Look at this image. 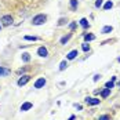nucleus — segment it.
Here are the masks:
<instances>
[{"label": "nucleus", "instance_id": "nucleus-13", "mask_svg": "<svg viewBox=\"0 0 120 120\" xmlns=\"http://www.w3.org/2000/svg\"><path fill=\"white\" fill-rule=\"evenodd\" d=\"M109 94H110V90H109V88H106V87H105V90H102V93H101L102 98H106Z\"/></svg>", "mask_w": 120, "mask_h": 120}, {"label": "nucleus", "instance_id": "nucleus-22", "mask_svg": "<svg viewBox=\"0 0 120 120\" xmlns=\"http://www.w3.org/2000/svg\"><path fill=\"white\" fill-rule=\"evenodd\" d=\"M82 48H83V51H86V52H87V51H88V50H90V46H88V44H87V43H84L83 46H82Z\"/></svg>", "mask_w": 120, "mask_h": 120}, {"label": "nucleus", "instance_id": "nucleus-10", "mask_svg": "<svg viewBox=\"0 0 120 120\" xmlns=\"http://www.w3.org/2000/svg\"><path fill=\"white\" fill-rule=\"evenodd\" d=\"M115 82H116V77L113 76V77H112V80H110V82H108V83L105 84V87H106V88H109V90H110V88H113V86H115Z\"/></svg>", "mask_w": 120, "mask_h": 120}, {"label": "nucleus", "instance_id": "nucleus-29", "mask_svg": "<svg viewBox=\"0 0 120 120\" xmlns=\"http://www.w3.org/2000/svg\"><path fill=\"white\" fill-rule=\"evenodd\" d=\"M117 61H119V62H120V57H119V58H117Z\"/></svg>", "mask_w": 120, "mask_h": 120}, {"label": "nucleus", "instance_id": "nucleus-2", "mask_svg": "<svg viewBox=\"0 0 120 120\" xmlns=\"http://www.w3.org/2000/svg\"><path fill=\"white\" fill-rule=\"evenodd\" d=\"M1 24L3 26H10L12 24V17L11 15H4V17H1Z\"/></svg>", "mask_w": 120, "mask_h": 120}, {"label": "nucleus", "instance_id": "nucleus-12", "mask_svg": "<svg viewBox=\"0 0 120 120\" xmlns=\"http://www.w3.org/2000/svg\"><path fill=\"white\" fill-rule=\"evenodd\" d=\"M94 39H95V36H94V35H91V33L84 35V40H86V41H91V40H94Z\"/></svg>", "mask_w": 120, "mask_h": 120}, {"label": "nucleus", "instance_id": "nucleus-25", "mask_svg": "<svg viewBox=\"0 0 120 120\" xmlns=\"http://www.w3.org/2000/svg\"><path fill=\"white\" fill-rule=\"evenodd\" d=\"M75 28H76V24H75V22H72V24L69 25V29H71V30H73Z\"/></svg>", "mask_w": 120, "mask_h": 120}, {"label": "nucleus", "instance_id": "nucleus-6", "mask_svg": "<svg viewBox=\"0 0 120 120\" xmlns=\"http://www.w3.org/2000/svg\"><path fill=\"white\" fill-rule=\"evenodd\" d=\"M33 108V104L32 102H25V104H22L21 105V110L22 112H26V110H29V109Z\"/></svg>", "mask_w": 120, "mask_h": 120}, {"label": "nucleus", "instance_id": "nucleus-5", "mask_svg": "<svg viewBox=\"0 0 120 120\" xmlns=\"http://www.w3.org/2000/svg\"><path fill=\"white\" fill-rule=\"evenodd\" d=\"M84 101H86L87 105H98L99 104V99L98 98H90V97H87Z\"/></svg>", "mask_w": 120, "mask_h": 120}, {"label": "nucleus", "instance_id": "nucleus-15", "mask_svg": "<svg viewBox=\"0 0 120 120\" xmlns=\"http://www.w3.org/2000/svg\"><path fill=\"white\" fill-rule=\"evenodd\" d=\"M66 68H68V62L66 61H62L60 64V71H65Z\"/></svg>", "mask_w": 120, "mask_h": 120}, {"label": "nucleus", "instance_id": "nucleus-23", "mask_svg": "<svg viewBox=\"0 0 120 120\" xmlns=\"http://www.w3.org/2000/svg\"><path fill=\"white\" fill-rule=\"evenodd\" d=\"M65 22H66V19H65V18H61L60 21H58V26H62V25H65Z\"/></svg>", "mask_w": 120, "mask_h": 120}, {"label": "nucleus", "instance_id": "nucleus-30", "mask_svg": "<svg viewBox=\"0 0 120 120\" xmlns=\"http://www.w3.org/2000/svg\"><path fill=\"white\" fill-rule=\"evenodd\" d=\"M0 30H1V25H0Z\"/></svg>", "mask_w": 120, "mask_h": 120}, {"label": "nucleus", "instance_id": "nucleus-27", "mask_svg": "<svg viewBox=\"0 0 120 120\" xmlns=\"http://www.w3.org/2000/svg\"><path fill=\"white\" fill-rule=\"evenodd\" d=\"M75 108H77L79 110H80V109H82V105H79V104H75Z\"/></svg>", "mask_w": 120, "mask_h": 120}, {"label": "nucleus", "instance_id": "nucleus-31", "mask_svg": "<svg viewBox=\"0 0 120 120\" xmlns=\"http://www.w3.org/2000/svg\"><path fill=\"white\" fill-rule=\"evenodd\" d=\"M119 87H120V83H119Z\"/></svg>", "mask_w": 120, "mask_h": 120}, {"label": "nucleus", "instance_id": "nucleus-24", "mask_svg": "<svg viewBox=\"0 0 120 120\" xmlns=\"http://www.w3.org/2000/svg\"><path fill=\"white\" fill-rule=\"evenodd\" d=\"M98 120H109V116H106V115H104V116H99V119Z\"/></svg>", "mask_w": 120, "mask_h": 120}, {"label": "nucleus", "instance_id": "nucleus-17", "mask_svg": "<svg viewBox=\"0 0 120 120\" xmlns=\"http://www.w3.org/2000/svg\"><path fill=\"white\" fill-rule=\"evenodd\" d=\"M71 37H72V35H71V33H69L68 36H64L62 39H61V44H65V43H66V41H68V40H69Z\"/></svg>", "mask_w": 120, "mask_h": 120}, {"label": "nucleus", "instance_id": "nucleus-16", "mask_svg": "<svg viewBox=\"0 0 120 120\" xmlns=\"http://www.w3.org/2000/svg\"><path fill=\"white\" fill-rule=\"evenodd\" d=\"M24 39L28 40V41H37L39 40V37H36V36H25Z\"/></svg>", "mask_w": 120, "mask_h": 120}, {"label": "nucleus", "instance_id": "nucleus-26", "mask_svg": "<svg viewBox=\"0 0 120 120\" xmlns=\"http://www.w3.org/2000/svg\"><path fill=\"white\" fill-rule=\"evenodd\" d=\"M99 79H101V75H95V76H94V82H98Z\"/></svg>", "mask_w": 120, "mask_h": 120}, {"label": "nucleus", "instance_id": "nucleus-7", "mask_svg": "<svg viewBox=\"0 0 120 120\" xmlns=\"http://www.w3.org/2000/svg\"><path fill=\"white\" fill-rule=\"evenodd\" d=\"M37 54L40 55V57H47L48 55V51H47V48L46 47H39V50H37Z\"/></svg>", "mask_w": 120, "mask_h": 120}, {"label": "nucleus", "instance_id": "nucleus-11", "mask_svg": "<svg viewBox=\"0 0 120 120\" xmlns=\"http://www.w3.org/2000/svg\"><path fill=\"white\" fill-rule=\"evenodd\" d=\"M22 61H24V62H29V61H30V54H29V52H24V54H22Z\"/></svg>", "mask_w": 120, "mask_h": 120}, {"label": "nucleus", "instance_id": "nucleus-8", "mask_svg": "<svg viewBox=\"0 0 120 120\" xmlns=\"http://www.w3.org/2000/svg\"><path fill=\"white\" fill-rule=\"evenodd\" d=\"M77 55H79V51H77V50H72V51L66 55V58H68V60H75Z\"/></svg>", "mask_w": 120, "mask_h": 120}, {"label": "nucleus", "instance_id": "nucleus-19", "mask_svg": "<svg viewBox=\"0 0 120 120\" xmlns=\"http://www.w3.org/2000/svg\"><path fill=\"white\" fill-rule=\"evenodd\" d=\"M112 7H113V3H112V1H106V3H105V6H104V8H105V10H110Z\"/></svg>", "mask_w": 120, "mask_h": 120}, {"label": "nucleus", "instance_id": "nucleus-18", "mask_svg": "<svg viewBox=\"0 0 120 120\" xmlns=\"http://www.w3.org/2000/svg\"><path fill=\"white\" fill-rule=\"evenodd\" d=\"M80 25H82L83 28H88V21H87L86 18H82V19H80Z\"/></svg>", "mask_w": 120, "mask_h": 120}, {"label": "nucleus", "instance_id": "nucleus-21", "mask_svg": "<svg viewBox=\"0 0 120 120\" xmlns=\"http://www.w3.org/2000/svg\"><path fill=\"white\" fill-rule=\"evenodd\" d=\"M102 3H104V0H97L95 1V7L97 8H99V7L102 6Z\"/></svg>", "mask_w": 120, "mask_h": 120}, {"label": "nucleus", "instance_id": "nucleus-20", "mask_svg": "<svg viewBox=\"0 0 120 120\" xmlns=\"http://www.w3.org/2000/svg\"><path fill=\"white\" fill-rule=\"evenodd\" d=\"M71 7H72V10L77 8V0H71Z\"/></svg>", "mask_w": 120, "mask_h": 120}, {"label": "nucleus", "instance_id": "nucleus-28", "mask_svg": "<svg viewBox=\"0 0 120 120\" xmlns=\"http://www.w3.org/2000/svg\"><path fill=\"white\" fill-rule=\"evenodd\" d=\"M68 120H75V116H71V117H69Z\"/></svg>", "mask_w": 120, "mask_h": 120}, {"label": "nucleus", "instance_id": "nucleus-9", "mask_svg": "<svg viewBox=\"0 0 120 120\" xmlns=\"http://www.w3.org/2000/svg\"><path fill=\"white\" fill-rule=\"evenodd\" d=\"M10 69H7V68H1L0 66V77H3V76H8L10 75Z\"/></svg>", "mask_w": 120, "mask_h": 120}, {"label": "nucleus", "instance_id": "nucleus-3", "mask_svg": "<svg viewBox=\"0 0 120 120\" xmlns=\"http://www.w3.org/2000/svg\"><path fill=\"white\" fill-rule=\"evenodd\" d=\"M29 79H30L29 75H22V77H19V80H18V86H19V87L25 86V84L29 82Z\"/></svg>", "mask_w": 120, "mask_h": 120}, {"label": "nucleus", "instance_id": "nucleus-1", "mask_svg": "<svg viewBox=\"0 0 120 120\" xmlns=\"http://www.w3.org/2000/svg\"><path fill=\"white\" fill-rule=\"evenodd\" d=\"M46 21H47V17H46L44 14H39V15H36V17H33L32 24L33 25H43Z\"/></svg>", "mask_w": 120, "mask_h": 120}, {"label": "nucleus", "instance_id": "nucleus-4", "mask_svg": "<svg viewBox=\"0 0 120 120\" xmlns=\"http://www.w3.org/2000/svg\"><path fill=\"white\" fill-rule=\"evenodd\" d=\"M47 83V80L44 79V77H40V79H37L36 83H35V88H41V87H44Z\"/></svg>", "mask_w": 120, "mask_h": 120}, {"label": "nucleus", "instance_id": "nucleus-14", "mask_svg": "<svg viewBox=\"0 0 120 120\" xmlns=\"http://www.w3.org/2000/svg\"><path fill=\"white\" fill-rule=\"evenodd\" d=\"M112 30H113V28H112V26H104L101 32H102V33H109V32H112Z\"/></svg>", "mask_w": 120, "mask_h": 120}]
</instances>
